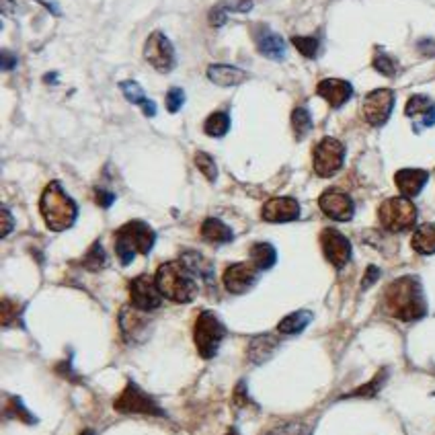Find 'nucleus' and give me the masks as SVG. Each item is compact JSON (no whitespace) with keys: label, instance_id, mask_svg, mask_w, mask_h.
Masks as SVG:
<instances>
[{"label":"nucleus","instance_id":"31","mask_svg":"<svg viewBox=\"0 0 435 435\" xmlns=\"http://www.w3.org/2000/svg\"><path fill=\"white\" fill-rule=\"evenodd\" d=\"M228 130H230V115H228L226 111H216V113H212V115L206 119V123H204V132H206L208 136H212V138H222V136H226Z\"/></svg>","mask_w":435,"mask_h":435},{"label":"nucleus","instance_id":"24","mask_svg":"<svg viewBox=\"0 0 435 435\" xmlns=\"http://www.w3.org/2000/svg\"><path fill=\"white\" fill-rule=\"evenodd\" d=\"M202 236H204L206 242L216 245L218 247V245L232 242L234 232H232V228L226 226L222 220H218V218H208V220H204V224H202Z\"/></svg>","mask_w":435,"mask_h":435},{"label":"nucleus","instance_id":"2","mask_svg":"<svg viewBox=\"0 0 435 435\" xmlns=\"http://www.w3.org/2000/svg\"><path fill=\"white\" fill-rule=\"evenodd\" d=\"M39 212L46 222V226L54 232H62L72 228L78 216V206L76 202L62 189L57 181H52L39 199Z\"/></svg>","mask_w":435,"mask_h":435},{"label":"nucleus","instance_id":"39","mask_svg":"<svg viewBox=\"0 0 435 435\" xmlns=\"http://www.w3.org/2000/svg\"><path fill=\"white\" fill-rule=\"evenodd\" d=\"M164 103H166L168 113H177L179 109L183 107V103H185V93H183V89H177V87L170 89V91L166 93Z\"/></svg>","mask_w":435,"mask_h":435},{"label":"nucleus","instance_id":"41","mask_svg":"<svg viewBox=\"0 0 435 435\" xmlns=\"http://www.w3.org/2000/svg\"><path fill=\"white\" fill-rule=\"evenodd\" d=\"M12 228H15V218L8 208H2V236H8Z\"/></svg>","mask_w":435,"mask_h":435},{"label":"nucleus","instance_id":"25","mask_svg":"<svg viewBox=\"0 0 435 435\" xmlns=\"http://www.w3.org/2000/svg\"><path fill=\"white\" fill-rule=\"evenodd\" d=\"M119 89H121L123 97H125L130 103L140 105V107L144 109V115H146V117H154V115H157V105H154V101H150V99L146 97L144 89H142L136 80H123V82L119 85Z\"/></svg>","mask_w":435,"mask_h":435},{"label":"nucleus","instance_id":"13","mask_svg":"<svg viewBox=\"0 0 435 435\" xmlns=\"http://www.w3.org/2000/svg\"><path fill=\"white\" fill-rule=\"evenodd\" d=\"M319 206L323 214L335 222H349L355 214V204L351 195L339 189H326L325 193L319 197Z\"/></svg>","mask_w":435,"mask_h":435},{"label":"nucleus","instance_id":"17","mask_svg":"<svg viewBox=\"0 0 435 435\" xmlns=\"http://www.w3.org/2000/svg\"><path fill=\"white\" fill-rule=\"evenodd\" d=\"M261 218L269 224L294 222L300 218V204L294 197H273L263 206Z\"/></svg>","mask_w":435,"mask_h":435},{"label":"nucleus","instance_id":"26","mask_svg":"<svg viewBox=\"0 0 435 435\" xmlns=\"http://www.w3.org/2000/svg\"><path fill=\"white\" fill-rule=\"evenodd\" d=\"M411 247L419 255H435V224H421L413 232Z\"/></svg>","mask_w":435,"mask_h":435},{"label":"nucleus","instance_id":"14","mask_svg":"<svg viewBox=\"0 0 435 435\" xmlns=\"http://www.w3.org/2000/svg\"><path fill=\"white\" fill-rule=\"evenodd\" d=\"M119 326L127 343H140L148 337L150 321L144 310H138L136 306H125L119 314Z\"/></svg>","mask_w":435,"mask_h":435},{"label":"nucleus","instance_id":"46","mask_svg":"<svg viewBox=\"0 0 435 435\" xmlns=\"http://www.w3.org/2000/svg\"><path fill=\"white\" fill-rule=\"evenodd\" d=\"M37 2H42V4H44V6H46L48 10H50V12H54L55 17H60V15H62V10H60V6L55 4L54 0H37Z\"/></svg>","mask_w":435,"mask_h":435},{"label":"nucleus","instance_id":"23","mask_svg":"<svg viewBox=\"0 0 435 435\" xmlns=\"http://www.w3.org/2000/svg\"><path fill=\"white\" fill-rule=\"evenodd\" d=\"M181 261L187 265L189 272L193 273L195 277H199L204 283H208V285L214 283V265L204 255H199L195 251H185L183 257H181Z\"/></svg>","mask_w":435,"mask_h":435},{"label":"nucleus","instance_id":"32","mask_svg":"<svg viewBox=\"0 0 435 435\" xmlns=\"http://www.w3.org/2000/svg\"><path fill=\"white\" fill-rule=\"evenodd\" d=\"M292 127L298 140H304L312 130V115L306 107H296L292 111Z\"/></svg>","mask_w":435,"mask_h":435},{"label":"nucleus","instance_id":"47","mask_svg":"<svg viewBox=\"0 0 435 435\" xmlns=\"http://www.w3.org/2000/svg\"><path fill=\"white\" fill-rule=\"evenodd\" d=\"M12 6H15L12 0H2V12H4V15H8V12L12 10Z\"/></svg>","mask_w":435,"mask_h":435},{"label":"nucleus","instance_id":"35","mask_svg":"<svg viewBox=\"0 0 435 435\" xmlns=\"http://www.w3.org/2000/svg\"><path fill=\"white\" fill-rule=\"evenodd\" d=\"M372 66H374L380 74H384V76H390V78H392V76H396V72H398V62H396V60H394L390 54L382 52V50L376 52Z\"/></svg>","mask_w":435,"mask_h":435},{"label":"nucleus","instance_id":"19","mask_svg":"<svg viewBox=\"0 0 435 435\" xmlns=\"http://www.w3.org/2000/svg\"><path fill=\"white\" fill-rule=\"evenodd\" d=\"M405 115L411 117V119H417L415 121V132H421L423 127L435 125V103L425 95H413L407 101Z\"/></svg>","mask_w":435,"mask_h":435},{"label":"nucleus","instance_id":"12","mask_svg":"<svg viewBox=\"0 0 435 435\" xmlns=\"http://www.w3.org/2000/svg\"><path fill=\"white\" fill-rule=\"evenodd\" d=\"M321 247L326 261L337 269H343L351 261V242L337 228H325L321 232Z\"/></svg>","mask_w":435,"mask_h":435},{"label":"nucleus","instance_id":"7","mask_svg":"<svg viewBox=\"0 0 435 435\" xmlns=\"http://www.w3.org/2000/svg\"><path fill=\"white\" fill-rule=\"evenodd\" d=\"M378 220L388 232H405L417 222V206L405 195L388 197L378 208Z\"/></svg>","mask_w":435,"mask_h":435},{"label":"nucleus","instance_id":"6","mask_svg":"<svg viewBox=\"0 0 435 435\" xmlns=\"http://www.w3.org/2000/svg\"><path fill=\"white\" fill-rule=\"evenodd\" d=\"M224 337H226V326L218 319L216 312L204 310L193 326V339H195V347L199 355L204 359H212L218 353Z\"/></svg>","mask_w":435,"mask_h":435},{"label":"nucleus","instance_id":"10","mask_svg":"<svg viewBox=\"0 0 435 435\" xmlns=\"http://www.w3.org/2000/svg\"><path fill=\"white\" fill-rule=\"evenodd\" d=\"M130 298H132V306H136L138 310L150 312V310L161 308L164 296L157 285V279L144 273L130 281Z\"/></svg>","mask_w":435,"mask_h":435},{"label":"nucleus","instance_id":"49","mask_svg":"<svg viewBox=\"0 0 435 435\" xmlns=\"http://www.w3.org/2000/svg\"><path fill=\"white\" fill-rule=\"evenodd\" d=\"M80 435H95V434H93L91 429H87V432H82V434H80Z\"/></svg>","mask_w":435,"mask_h":435},{"label":"nucleus","instance_id":"22","mask_svg":"<svg viewBox=\"0 0 435 435\" xmlns=\"http://www.w3.org/2000/svg\"><path fill=\"white\" fill-rule=\"evenodd\" d=\"M208 78L218 87H236L249 78V74L242 68L230 66V64H212L208 68Z\"/></svg>","mask_w":435,"mask_h":435},{"label":"nucleus","instance_id":"1","mask_svg":"<svg viewBox=\"0 0 435 435\" xmlns=\"http://www.w3.org/2000/svg\"><path fill=\"white\" fill-rule=\"evenodd\" d=\"M382 304L392 319L402 323L421 321L427 314V300L423 294V285L415 275H402L394 279L384 290Z\"/></svg>","mask_w":435,"mask_h":435},{"label":"nucleus","instance_id":"4","mask_svg":"<svg viewBox=\"0 0 435 435\" xmlns=\"http://www.w3.org/2000/svg\"><path fill=\"white\" fill-rule=\"evenodd\" d=\"M157 232L142 220H132L115 232V253L121 265H130L136 255H150Z\"/></svg>","mask_w":435,"mask_h":435},{"label":"nucleus","instance_id":"11","mask_svg":"<svg viewBox=\"0 0 435 435\" xmlns=\"http://www.w3.org/2000/svg\"><path fill=\"white\" fill-rule=\"evenodd\" d=\"M392 109H394V93L390 89H376L366 95L362 113L370 125L382 127L390 119Z\"/></svg>","mask_w":435,"mask_h":435},{"label":"nucleus","instance_id":"20","mask_svg":"<svg viewBox=\"0 0 435 435\" xmlns=\"http://www.w3.org/2000/svg\"><path fill=\"white\" fill-rule=\"evenodd\" d=\"M429 181V172L423 168H400L394 175V183L405 197H417Z\"/></svg>","mask_w":435,"mask_h":435},{"label":"nucleus","instance_id":"8","mask_svg":"<svg viewBox=\"0 0 435 435\" xmlns=\"http://www.w3.org/2000/svg\"><path fill=\"white\" fill-rule=\"evenodd\" d=\"M343 161H345V146L337 138L326 136L312 150V166L319 177L326 179L337 175L343 166Z\"/></svg>","mask_w":435,"mask_h":435},{"label":"nucleus","instance_id":"36","mask_svg":"<svg viewBox=\"0 0 435 435\" xmlns=\"http://www.w3.org/2000/svg\"><path fill=\"white\" fill-rule=\"evenodd\" d=\"M21 312H23V306H19V304L12 302L10 298H4V300H2V325L4 326L19 325Z\"/></svg>","mask_w":435,"mask_h":435},{"label":"nucleus","instance_id":"15","mask_svg":"<svg viewBox=\"0 0 435 435\" xmlns=\"http://www.w3.org/2000/svg\"><path fill=\"white\" fill-rule=\"evenodd\" d=\"M259 279V269L253 263H234L230 267H226V272L222 275L224 287L230 294H245L249 292Z\"/></svg>","mask_w":435,"mask_h":435},{"label":"nucleus","instance_id":"5","mask_svg":"<svg viewBox=\"0 0 435 435\" xmlns=\"http://www.w3.org/2000/svg\"><path fill=\"white\" fill-rule=\"evenodd\" d=\"M113 409L121 415H146V417H166L164 409L154 396L144 392L136 382H127L123 392L115 398Z\"/></svg>","mask_w":435,"mask_h":435},{"label":"nucleus","instance_id":"42","mask_svg":"<svg viewBox=\"0 0 435 435\" xmlns=\"http://www.w3.org/2000/svg\"><path fill=\"white\" fill-rule=\"evenodd\" d=\"M417 50H419V54L427 55V57H435V42L434 39H421L419 44H417Z\"/></svg>","mask_w":435,"mask_h":435},{"label":"nucleus","instance_id":"33","mask_svg":"<svg viewBox=\"0 0 435 435\" xmlns=\"http://www.w3.org/2000/svg\"><path fill=\"white\" fill-rule=\"evenodd\" d=\"M82 265H85V269H89V272H101V269L107 265V257H105V251H103L101 242H95V245L89 249V253H87L85 259H82Z\"/></svg>","mask_w":435,"mask_h":435},{"label":"nucleus","instance_id":"34","mask_svg":"<svg viewBox=\"0 0 435 435\" xmlns=\"http://www.w3.org/2000/svg\"><path fill=\"white\" fill-rule=\"evenodd\" d=\"M292 44L298 48V52L304 55V57H317L319 48H321V42L314 35H294L292 37Z\"/></svg>","mask_w":435,"mask_h":435},{"label":"nucleus","instance_id":"9","mask_svg":"<svg viewBox=\"0 0 435 435\" xmlns=\"http://www.w3.org/2000/svg\"><path fill=\"white\" fill-rule=\"evenodd\" d=\"M144 57L150 62V66L159 72H170L177 64V54L170 44V39L164 35L163 31H152L150 37L144 44Z\"/></svg>","mask_w":435,"mask_h":435},{"label":"nucleus","instance_id":"44","mask_svg":"<svg viewBox=\"0 0 435 435\" xmlns=\"http://www.w3.org/2000/svg\"><path fill=\"white\" fill-rule=\"evenodd\" d=\"M380 277V269L378 267H374V265H370L368 267V272H366V277H364V281H362V287L366 290V287H370L376 279Z\"/></svg>","mask_w":435,"mask_h":435},{"label":"nucleus","instance_id":"29","mask_svg":"<svg viewBox=\"0 0 435 435\" xmlns=\"http://www.w3.org/2000/svg\"><path fill=\"white\" fill-rule=\"evenodd\" d=\"M310 321H312V312L310 310H296V312H292V314H287V317H283L279 321L277 330L281 335H298V332H302L306 326L310 325Z\"/></svg>","mask_w":435,"mask_h":435},{"label":"nucleus","instance_id":"43","mask_svg":"<svg viewBox=\"0 0 435 435\" xmlns=\"http://www.w3.org/2000/svg\"><path fill=\"white\" fill-rule=\"evenodd\" d=\"M17 64H19L17 54H12L10 50H4V52H2V70H12Z\"/></svg>","mask_w":435,"mask_h":435},{"label":"nucleus","instance_id":"3","mask_svg":"<svg viewBox=\"0 0 435 435\" xmlns=\"http://www.w3.org/2000/svg\"><path fill=\"white\" fill-rule=\"evenodd\" d=\"M157 285L166 300L177 304H187L197 296V281L195 275L187 269L183 261H168L159 267L154 275Z\"/></svg>","mask_w":435,"mask_h":435},{"label":"nucleus","instance_id":"16","mask_svg":"<svg viewBox=\"0 0 435 435\" xmlns=\"http://www.w3.org/2000/svg\"><path fill=\"white\" fill-rule=\"evenodd\" d=\"M253 39H255V46H257L261 55L275 60V62H281L285 57V42L279 33L273 31L272 27L255 25L253 27Z\"/></svg>","mask_w":435,"mask_h":435},{"label":"nucleus","instance_id":"28","mask_svg":"<svg viewBox=\"0 0 435 435\" xmlns=\"http://www.w3.org/2000/svg\"><path fill=\"white\" fill-rule=\"evenodd\" d=\"M251 261L259 272H267L277 261V251L269 242H255L251 247Z\"/></svg>","mask_w":435,"mask_h":435},{"label":"nucleus","instance_id":"48","mask_svg":"<svg viewBox=\"0 0 435 435\" xmlns=\"http://www.w3.org/2000/svg\"><path fill=\"white\" fill-rule=\"evenodd\" d=\"M224 435H240V434H238V432H236V429H230V432H228V434H224Z\"/></svg>","mask_w":435,"mask_h":435},{"label":"nucleus","instance_id":"45","mask_svg":"<svg viewBox=\"0 0 435 435\" xmlns=\"http://www.w3.org/2000/svg\"><path fill=\"white\" fill-rule=\"evenodd\" d=\"M269 435H308L300 425H285L281 429H275Z\"/></svg>","mask_w":435,"mask_h":435},{"label":"nucleus","instance_id":"30","mask_svg":"<svg viewBox=\"0 0 435 435\" xmlns=\"http://www.w3.org/2000/svg\"><path fill=\"white\" fill-rule=\"evenodd\" d=\"M4 419H21L23 423H29V425L37 423V417H33V415L25 409V405H23V400H21L19 396H6Z\"/></svg>","mask_w":435,"mask_h":435},{"label":"nucleus","instance_id":"21","mask_svg":"<svg viewBox=\"0 0 435 435\" xmlns=\"http://www.w3.org/2000/svg\"><path fill=\"white\" fill-rule=\"evenodd\" d=\"M249 10H253V0H220L210 8L208 21L212 27H222L228 21L230 12H249Z\"/></svg>","mask_w":435,"mask_h":435},{"label":"nucleus","instance_id":"40","mask_svg":"<svg viewBox=\"0 0 435 435\" xmlns=\"http://www.w3.org/2000/svg\"><path fill=\"white\" fill-rule=\"evenodd\" d=\"M115 193H111V191H107V189H97L95 191V199H97V204L101 206V208H111L113 206V202H115Z\"/></svg>","mask_w":435,"mask_h":435},{"label":"nucleus","instance_id":"38","mask_svg":"<svg viewBox=\"0 0 435 435\" xmlns=\"http://www.w3.org/2000/svg\"><path fill=\"white\" fill-rule=\"evenodd\" d=\"M386 378H388V372L382 370V372H378V374L374 376V380L368 382L366 386H362V388H357V390H353L349 396H374V394L382 388V384L386 382Z\"/></svg>","mask_w":435,"mask_h":435},{"label":"nucleus","instance_id":"18","mask_svg":"<svg viewBox=\"0 0 435 435\" xmlns=\"http://www.w3.org/2000/svg\"><path fill=\"white\" fill-rule=\"evenodd\" d=\"M319 97H323L330 107H343L353 97V85L343 78H325L317 87Z\"/></svg>","mask_w":435,"mask_h":435},{"label":"nucleus","instance_id":"27","mask_svg":"<svg viewBox=\"0 0 435 435\" xmlns=\"http://www.w3.org/2000/svg\"><path fill=\"white\" fill-rule=\"evenodd\" d=\"M279 345V341L273 335H261L257 339H253L251 347H249V357L255 364H263L265 359H269L275 351V347Z\"/></svg>","mask_w":435,"mask_h":435},{"label":"nucleus","instance_id":"37","mask_svg":"<svg viewBox=\"0 0 435 435\" xmlns=\"http://www.w3.org/2000/svg\"><path fill=\"white\" fill-rule=\"evenodd\" d=\"M195 166L204 172V177H206L208 181H216L218 177L216 161H214L208 152H197V154H195Z\"/></svg>","mask_w":435,"mask_h":435}]
</instances>
